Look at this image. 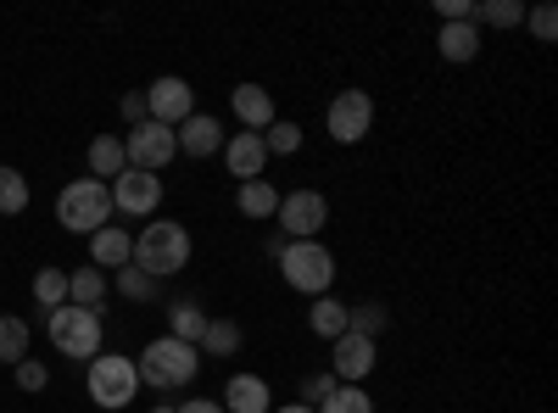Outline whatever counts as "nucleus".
<instances>
[{
    "mask_svg": "<svg viewBox=\"0 0 558 413\" xmlns=\"http://www.w3.org/2000/svg\"><path fill=\"white\" fill-rule=\"evenodd\" d=\"M196 352H213V357H235V352H241V325H235V318H207V330H202Z\"/></svg>",
    "mask_w": 558,
    "mask_h": 413,
    "instance_id": "21",
    "label": "nucleus"
},
{
    "mask_svg": "<svg viewBox=\"0 0 558 413\" xmlns=\"http://www.w3.org/2000/svg\"><path fill=\"white\" fill-rule=\"evenodd\" d=\"M235 207H241L246 218H257V223H268V218L279 212V191L268 185V179H246V185L235 191Z\"/></svg>",
    "mask_w": 558,
    "mask_h": 413,
    "instance_id": "20",
    "label": "nucleus"
},
{
    "mask_svg": "<svg viewBox=\"0 0 558 413\" xmlns=\"http://www.w3.org/2000/svg\"><path fill=\"white\" fill-rule=\"evenodd\" d=\"M84 391H89V402L107 408V413L129 408L134 391H140L134 357H123V352H96V357H89V375H84Z\"/></svg>",
    "mask_w": 558,
    "mask_h": 413,
    "instance_id": "6",
    "label": "nucleus"
},
{
    "mask_svg": "<svg viewBox=\"0 0 558 413\" xmlns=\"http://www.w3.org/2000/svg\"><path fill=\"white\" fill-rule=\"evenodd\" d=\"M274 413H313L307 402H286V408H274Z\"/></svg>",
    "mask_w": 558,
    "mask_h": 413,
    "instance_id": "40",
    "label": "nucleus"
},
{
    "mask_svg": "<svg viewBox=\"0 0 558 413\" xmlns=\"http://www.w3.org/2000/svg\"><path fill=\"white\" fill-rule=\"evenodd\" d=\"M107 191H112V212H123V218H151L162 207V179L146 168H123Z\"/></svg>",
    "mask_w": 558,
    "mask_h": 413,
    "instance_id": "10",
    "label": "nucleus"
},
{
    "mask_svg": "<svg viewBox=\"0 0 558 413\" xmlns=\"http://www.w3.org/2000/svg\"><path fill=\"white\" fill-rule=\"evenodd\" d=\"M368 369H375V341H363V336H352V330L330 341V375H336L341 386L368 380Z\"/></svg>",
    "mask_w": 558,
    "mask_h": 413,
    "instance_id": "12",
    "label": "nucleus"
},
{
    "mask_svg": "<svg viewBox=\"0 0 558 413\" xmlns=\"http://www.w3.org/2000/svg\"><path fill=\"white\" fill-rule=\"evenodd\" d=\"M173 413H223V402H213V397H191V402H179Z\"/></svg>",
    "mask_w": 558,
    "mask_h": 413,
    "instance_id": "38",
    "label": "nucleus"
},
{
    "mask_svg": "<svg viewBox=\"0 0 558 413\" xmlns=\"http://www.w3.org/2000/svg\"><path fill=\"white\" fill-rule=\"evenodd\" d=\"M324 129H330L336 146L368 141V129H375V96H368V89H341L330 101V112H324Z\"/></svg>",
    "mask_w": 558,
    "mask_h": 413,
    "instance_id": "7",
    "label": "nucleus"
},
{
    "mask_svg": "<svg viewBox=\"0 0 558 413\" xmlns=\"http://www.w3.org/2000/svg\"><path fill=\"white\" fill-rule=\"evenodd\" d=\"M123 168H129V157H123V134H96V141H89V179L112 185Z\"/></svg>",
    "mask_w": 558,
    "mask_h": 413,
    "instance_id": "18",
    "label": "nucleus"
},
{
    "mask_svg": "<svg viewBox=\"0 0 558 413\" xmlns=\"http://www.w3.org/2000/svg\"><path fill=\"white\" fill-rule=\"evenodd\" d=\"M123 157H129V168H146V173H162L173 157H179V141H173V129L168 123H134L129 134H123Z\"/></svg>",
    "mask_w": 558,
    "mask_h": 413,
    "instance_id": "9",
    "label": "nucleus"
},
{
    "mask_svg": "<svg viewBox=\"0 0 558 413\" xmlns=\"http://www.w3.org/2000/svg\"><path fill=\"white\" fill-rule=\"evenodd\" d=\"M279 274H286V286L302 291V296H330L336 286V257L324 241H291L279 252Z\"/></svg>",
    "mask_w": 558,
    "mask_h": 413,
    "instance_id": "5",
    "label": "nucleus"
},
{
    "mask_svg": "<svg viewBox=\"0 0 558 413\" xmlns=\"http://www.w3.org/2000/svg\"><path fill=\"white\" fill-rule=\"evenodd\" d=\"M229 107H235L241 129H252V134H263L279 118V107H274V96H268L263 84H235V89H229Z\"/></svg>",
    "mask_w": 558,
    "mask_h": 413,
    "instance_id": "15",
    "label": "nucleus"
},
{
    "mask_svg": "<svg viewBox=\"0 0 558 413\" xmlns=\"http://www.w3.org/2000/svg\"><path fill=\"white\" fill-rule=\"evenodd\" d=\"M168 313H173V330H168V336H173V341H191V347H196V341H202V330H207V313H202L196 302H173Z\"/></svg>",
    "mask_w": 558,
    "mask_h": 413,
    "instance_id": "30",
    "label": "nucleus"
},
{
    "mask_svg": "<svg viewBox=\"0 0 558 413\" xmlns=\"http://www.w3.org/2000/svg\"><path fill=\"white\" fill-rule=\"evenodd\" d=\"M34 302L51 313V307H62L68 302V268H39L34 274Z\"/></svg>",
    "mask_w": 558,
    "mask_h": 413,
    "instance_id": "29",
    "label": "nucleus"
},
{
    "mask_svg": "<svg viewBox=\"0 0 558 413\" xmlns=\"http://www.w3.org/2000/svg\"><path fill=\"white\" fill-rule=\"evenodd\" d=\"M134 268L151 274V280H173V274L191 268V229L173 223V218H157L134 235Z\"/></svg>",
    "mask_w": 558,
    "mask_h": 413,
    "instance_id": "1",
    "label": "nucleus"
},
{
    "mask_svg": "<svg viewBox=\"0 0 558 413\" xmlns=\"http://www.w3.org/2000/svg\"><path fill=\"white\" fill-rule=\"evenodd\" d=\"M313 413H375V397H368L363 386H336Z\"/></svg>",
    "mask_w": 558,
    "mask_h": 413,
    "instance_id": "27",
    "label": "nucleus"
},
{
    "mask_svg": "<svg viewBox=\"0 0 558 413\" xmlns=\"http://www.w3.org/2000/svg\"><path fill=\"white\" fill-rule=\"evenodd\" d=\"M223 168L241 179H263V168H268V146H263V134H252V129H241V134H229L223 141Z\"/></svg>",
    "mask_w": 558,
    "mask_h": 413,
    "instance_id": "14",
    "label": "nucleus"
},
{
    "mask_svg": "<svg viewBox=\"0 0 558 413\" xmlns=\"http://www.w3.org/2000/svg\"><path fill=\"white\" fill-rule=\"evenodd\" d=\"M263 146H268V157H291V151H302V123L274 118V123L263 129Z\"/></svg>",
    "mask_w": 558,
    "mask_h": 413,
    "instance_id": "28",
    "label": "nucleus"
},
{
    "mask_svg": "<svg viewBox=\"0 0 558 413\" xmlns=\"http://www.w3.org/2000/svg\"><path fill=\"white\" fill-rule=\"evenodd\" d=\"M347 330L363 336V341H380L391 330V313L380 302H357V307H347Z\"/></svg>",
    "mask_w": 558,
    "mask_h": 413,
    "instance_id": "23",
    "label": "nucleus"
},
{
    "mask_svg": "<svg viewBox=\"0 0 558 413\" xmlns=\"http://www.w3.org/2000/svg\"><path fill=\"white\" fill-rule=\"evenodd\" d=\"M146 112H151V123L179 129L184 118L196 112V89L184 84L179 73H162V78H151V84H146Z\"/></svg>",
    "mask_w": 558,
    "mask_h": 413,
    "instance_id": "11",
    "label": "nucleus"
},
{
    "mask_svg": "<svg viewBox=\"0 0 558 413\" xmlns=\"http://www.w3.org/2000/svg\"><path fill=\"white\" fill-rule=\"evenodd\" d=\"M45 336H51V347L62 352V357H96L101 352V307H73V302H62V307H51L45 313Z\"/></svg>",
    "mask_w": 558,
    "mask_h": 413,
    "instance_id": "3",
    "label": "nucleus"
},
{
    "mask_svg": "<svg viewBox=\"0 0 558 413\" xmlns=\"http://www.w3.org/2000/svg\"><path fill=\"white\" fill-rule=\"evenodd\" d=\"M223 413H274V391L257 375H235L223 386Z\"/></svg>",
    "mask_w": 558,
    "mask_h": 413,
    "instance_id": "17",
    "label": "nucleus"
},
{
    "mask_svg": "<svg viewBox=\"0 0 558 413\" xmlns=\"http://www.w3.org/2000/svg\"><path fill=\"white\" fill-rule=\"evenodd\" d=\"M101 296H107V274L101 268H73L68 274V302L73 307H101Z\"/></svg>",
    "mask_w": 558,
    "mask_h": 413,
    "instance_id": "24",
    "label": "nucleus"
},
{
    "mask_svg": "<svg viewBox=\"0 0 558 413\" xmlns=\"http://www.w3.org/2000/svg\"><path fill=\"white\" fill-rule=\"evenodd\" d=\"M470 23L475 28H514V23H525V7L520 0H481Z\"/></svg>",
    "mask_w": 558,
    "mask_h": 413,
    "instance_id": "26",
    "label": "nucleus"
},
{
    "mask_svg": "<svg viewBox=\"0 0 558 413\" xmlns=\"http://www.w3.org/2000/svg\"><path fill=\"white\" fill-rule=\"evenodd\" d=\"M151 112H146V89H140V96H123V123L134 129V123H146Z\"/></svg>",
    "mask_w": 558,
    "mask_h": 413,
    "instance_id": "37",
    "label": "nucleus"
},
{
    "mask_svg": "<svg viewBox=\"0 0 558 413\" xmlns=\"http://www.w3.org/2000/svg\"><path fill=\"white\" fill-rule=\"evenodd\" d=\"M173 141H179V157H213V151H223V123L213 118V112H191L179 129H173Z\"/></svg>",
    "mask_w": 558,
    "mask_h": 413,
    "instance_id": "13",
    "label": "nucleus"
},
{
    "mask_svg": "<svg viewBox=\"0 0 558 413\" xmlns=\"http://www.w3.org/2000/svg\"><path fill=\"white\" fill-rule=\"evenodd\" d=\"M118 291H123V302H151L157 296V280H151V274H140L134 263H123L118 268Z\"/></svg>",
    "mask_w": 558,
    "mask_h": 413,
    "instance_id": "32",
    "label": "nucleus"
},
{
    "mask_svg": "<svg viewBox=\"0 0 558 413\" xmlns=\"http://www.w3.org/2000/svg\"><path fill=\"white\" fill-rule=\"evenodd\" d=\"M525 23H531V34H536L542 45H553V34H558V12H553V7H531Z\"/></svg>",
    "mask_w": 558,
    "mask_h": 413,
    "instance_id": "35",
    "label": "nucleus"
},
{
    "mask_svg": "<svg viewBox=\"0 0 558 413\" xmlns=\"http://www.w3.org/2000/svg\"><path fill=\"white\" fill-rule=\"evenodd\" d=\"M17 386H23V391H45V386H51V369H45L39 357H23V363H17Z\"/></svg>",
    "mask_w": 558,
    "mask_h": 413,
    "instance_id": "33",
    "label": "nucleus"
},
{
    "mask_svg": "<svg viewBox=\"0 0 558 413\" xmlns=\"http://www.w3.org/2000/svg\"><path fill=\"white\" fill-rule=\"evenodd\" d=\"M436 45H441L447 62H475L481 57V28L475 23H441Z\"/></svg>",
    "mask_w": 558,
    "mask_h": 413,
    "instance_id": "19",
    "label": "nucleus"
},
{
    "mask_svg": "<svg viewBox=\"0 0 558 413\" xmlns=\"http://www.w3.org/2000/svg\"><path fill=\"white\" fill-rule=\"evenodd\" d=\"M286 246H291V241H286V235H279V229H274V235H268V241H263V252H268V257H274V263H279V252H286Z\"/></svg>",
    "mask_w": 558,
    "mask_h": 413,
    "instance_id": "39",
    "label": "nucleus"
},
{
    "mask_svg": "<svg viewBox=\"0 0 558 413\" xmlns=\"http://www.w3.org/2000/svg\"><path fill=\"white\" fill-rule=\"evenodd\" d=\"M23 207H28V179L17 168H0V212L17 218Z\"/></svg>",
    "mask_w": 558,
    "mask_h": 413,
    "instance_id": "31",
    "label": "nucleus"
},
{
    "mask_svg": "<svg viewBox=\"0 0 558 413\" xmlns=\"http://www.w3.org/2000/svg\"><path fill=\"white\" fill-rule=\"evenodd\" d=\"M279 235L286 241H318V229L330 223V202H324L318 191H291V196H279Z\"/></svg>",
    "mask_w": 558,
    "mask_h": 413,
    "instance_id": "8",
    "label": "nucleus"
},
{
    "mask_svg": "<svg viewBox=\"0 0 558 413\" xmlns=\"http://www.w3.org/2000/svg\"><path fill=\"white\" fill-rule=\"evenodd\" d=\"M307 325H313V336H324V341L347 336V302H336V296H313Z\"/></svg>",
    "mask_w": 558,
    "mask_h": 413,
    "instance_id": "22",
    "label": "nucleus"
},
{
    "mask_svg": "<svg viewBox=\"0 0 558 413\" xmlns=\"http://www.w3.org/2000/svg\"><path fill=\"white\" fill-rule=\"evenodd\" d=\"M123 263H134V235L123 223H107V229H96L89 235V268H123Z\"/></svg>",
    "mask_w": 558,
    "mask_h": 413,
    "instance_id": "16",
    "label": "nucleus"
},
{
    "mask_svg": "<svg viewBox=\"0 0 558 413\" xmlns=\"http://www.w3.org/2000/svg\"><path fill=\"white\" fill-rule=\"evenodd\" d=\"M336 386H341V380H336L330 369H324V375H307V380H302V402H307V408H318V402L330 397Z\"/></svg>",
    "mask_w": 558,
    "mask_h": 413,
    "instance_id": "34",
    "label": "nucleus"
},
{
    "mask_svg": "<svg viewBox=\"0 0 558 413\" xmlns=\"http://www.w3.org/2000/svg\"><path fill=\"white\" fill-rule=\"evenodd\" d=\"M57 223L68 235H96V229L112 223V191L101 179H73V185L57 196Z\"/></svg>",
    "mask_w": 558,
    "mask_h": 413,
    "instance_id": "4",
    "label": "nucleus"
},
{
    "mask_svg": "<svg viewBox=\"0 0 558 413\" xmlns=\"http://www.w3.org/2000/svg\"><path fill=\"white\" fill-rule=\"evenodd\" d=\"M140 369V386H157V391H179L202 375V352L191 341H173V336H157L146 352L134 357Z\"/></svg>",
    "mask_w": 558,
    "mask_h": 413,
    "instance_id": "2",
    "label": "nucleus"
},
{
    "mask_svg": "<svg viewBox=\"0 0 558 413\" xmlns=\"http://www.w3.org/2000/svg\"><path fill=\"white\" fill-rule=\"evenodd\" d=\"M436 12H441V23H470L475 0H436Z\"/></svg>",
    "mask_w": 558,
    "mask_h": 413,
    "instance_id": "36",
    "label": "nucleus"
},
{
    "mask_svg": "<svg viewBox=\"0 0 558 413\" xmlns=\"http://www.w3.org/2000/svg\"><path fill=\"white\" fill-rule=\"evenodd\" d=\"M151 413H173V408H168V402H157V408H151Z\"/></svg>",
    "mask_w": 558,
    "mask_h": 413,
    "instance_id": "41",
    "label": "nucleus"
},
{
    "mask_svg": "<svg viewBox=\"0 0 558 413\" xmlns=\"http://www.w3.org/2000/svg\"><path fill=\"white\" fill-rule=\"evenodd\" d=\"M28 357V318H17V313H0V363H17Z\"/></svg>",
    "mask_w": 558,
    "mask_h": 413,
    "instance_id": "25",
    "label": "nucleus"
}]
</instances>
